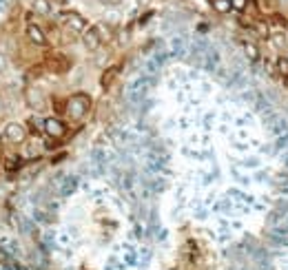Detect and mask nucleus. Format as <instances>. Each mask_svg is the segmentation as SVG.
I'll use <instances>...</instances> for the list:
<instances>
[{
  "instance_id": "1",
  "label": "nucleus",
  "mask_w": 288,
  "mask_h": 270,
  "mask_svg": "<svg viewBox=\"0 0 288 270\" xmlns=\"http://www.w3.org/2000/svg\"><path fill=\"white\" fill-rule=\"evenodd\" d=\"M89 111H91V100L89 95L85 93H75L65 102V113L69 115L71 120H82Z\"/></svg>"
},
{
  "instance_id": "2",
  "label": "nucleus",
  "mask_w": 288,
  "mask_h": 270,
  "mask_svg": "<svg viewBox=\"0 0 288 270\" xmlns=\"http://www.w3.org/2000/svg\"><path fill=\"white\" fill-rule=\"evenodd\" d=\"M25 135H27L25 126L9 124L2 131V142H5V144H22V142H25Z\"/></svg>"
},
{
  "instance_id": "3",
  "label": "nucleus",
  "mask_w": 288,
  "mask_h": 270,
  "mask_svg": "<svg viewBox=\"0 0 288 270\" xmlns=\"http://www.w3.org/2000/svg\"><path fill=\"white\" fill-rule=\"evenodd\" d=\"M60 27H65V29H69L71 34H80V31L85 29V18L82 16H78V14H62L60 16Z\"/></svg>"
},
{
  "instance_id": "4",
  "label": "nucleus",
  "mask_w": 288,
  "mask_h": 270,
  "mask_svg": "<svg viewBox=\"0 0 288 270\" xmlns=\"http://www.w3.org/2000/svg\"><path fill=\"white\" fill-rule=\"evenodd\" d=\"M105 38H107L105 27H91V29H87V34H85V47L93 51L105 42Z\"/></svg>"
},
{
  "instance_id": "5",
  "label": "nucleus",
  "mask_w": 288,
  "mask_h": 270,
  "mask_svg": "<svg viewBox=\"0 0 288 270\" xmlns=\"http://www.w3.org/2000/svg\"><path fill=\"white\" fill-rule=\"evenodd\" d=\"M45 133L49 135V137H54V140H60V137L67 133V126H65V122H60L58 118H47L45 120Z\"/></svg>"
},
{
  "instance_id": "6",
  "label": "nucleus",
  "mask_w": 288,
  "mask_h": 270,
  "mask_svg": "<svg viewBox=\"0 0 288 270\" xmlns=\"http://www.w3.org/2000/svg\"><path fill=\"white\" fill-rule=\"evenodd\" d=\"M27 38H29L34 45H47V34L40 29L38 25H34V22L27 25Z\"/></svg>"
},
{
  "instance_id": "7",
  "label": "nucleus",
  "mask_w": 288,
  "mask_h": 270,
  "mask_svg": "<svg viewBox=\"0 0 288 270\" xmlns=\"http://www.w3.org/2000/svg\"><path fill=\"white\" fill-rule=\"evenodd\" d=\"M18 166H20V157H16V155H5V169L16 170Z\"/></svg>"
},
{
  "instance_id": "8",
  "label": "nucleus",
  "mask_w": 288,
  "mask_h": 270,
  "mask_svg": "<svg viewBox=\"0 0 288 270\" xmlns=\"http://www.w3.org/2000/svg\"><path fill=\"white\" fill-rule=\"evenodd\" d=\"M244 51H246V55H249L251 60H257V58H259L257 47H255V45H251V42H246V45H244Z\"/></svg>"
},
{
  "instance_id": "9",
  "label": "nucleus",
  "mask_w": 288,
  "mask_h": 270,
  "mask_svg": "<svg viewBox=\"0 0 288 270\" xmlns=\"http://www.w3.org/2000/svg\"><path fill=\"white\" fill-rule=\"evenodd\" d=\"M277 73L288 75V58H277Z\"/></svg>"
},
{
  "instance_id": "10",
  "label": "nucleus",
  "mask_w": 288,
  "mask_h": 270,
  "mask_svg": "<svg viewBox=\"0 0 288 270\" xmlns=\"http://www.w3.org/2000/svg\"><path fill=\"white\" fill-rule=\"evenodd\" d=\"M115 73H118V69H109L105 73V78H102V86H105V89H109V84H111V80L115 78Z\"/></svg>"
},
{
  "instance_id": "11",
  "label": "nucleus",
  "mask_w": 288,
  "mask_h": 270,
  "mask_svg": "<svg viewBox=\"0 0 288 270\" xmlns=\"http://www.w3.org/2000/svg\"><path fill=\"white\" fill-rule=\"evenodd\" d=\"M213 5L217 11H229L231 9V0H213Z\"/></svg>"
},
{
  "instance_id": "12",
  "label": "nucleus",
  "mask_w": 288,
  "mask_h": 270,
  "mask_svg": "<svg viewBox=\"0 0 288 270\" xmlns=\"http://www.w3.org/2000/svg\"><path fill=\"white\" fill-rule=\"evenodd\" d=\"M36 11L47 14V11H49V2H47V0H38V2H36Z\"/></svg>"
},
{
  "instance_id": "13",
  "label": "nucleus",
  "mask_w": 288,
  "mask_h": 270,
  "mask_svg": "<svg viewBox=\"0 0 288 270\" xmlns=\"http://www.w3.org/2000/svg\"><path fill=\"white\" fill-rule=\"evenodd\" d=\"M246 2H249V0H231V7H235V9L242 11L244 7H246Z\"/></svg>"
}]
</instances>
